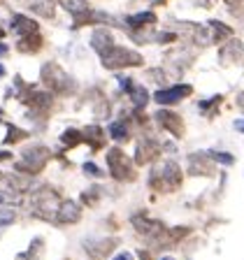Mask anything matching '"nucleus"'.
Instances as JSON below:
<instances>
[{
	"label": "nucleus",
	"mask_w": 244,
	"mask_h": 260,
	"mask_svg": "<svg viewBox=\"0 0 244 260\" xmlns=\"http://www.w3.org/2000/svg\"><path fill=\"white\" fill-rule=\"evenodd\" d=\"M184 177H181V168L174 160H165L163 165H156L149 174V186L158 193H174L181 186Z\"/></svg>",
	"instance_id": "f257e3e1"
},
{
	"label": "nucleus",
	"mask_w": 244,
	"mask_h": 260,
	"mask_svg": "<svg viewBox=\"0 0 244 260\" xmlns=\"http://www.w3.org/2000/svg\"><path fill=\"white\" fill-rule=\"evenodd\" d=\"M40 75H42V84L51 93H58V95H72V93L77 91L75 79H72L58 63H44Z\"/></svg>",
	"instance_id": "f03ea898"
},
{
	"label": "nucleus",
	"mask_w": 244,
	"mask_h": 260,
	"mask_svg": "<svg viewBox=\"0 0 244 260\" xmlns=\"http://www.w3.org/2000/svg\"><path fill=\"white\" fill-rule=\"evenodd\" d=\"M60 205V198L56 190H51L49 186H42L33 193V202H30V211L35 218L42 221H54L56 218V209Z\"/></svg>",
	"instance_id": "7ed1b4c3"
},
{
	"label": "nucleus",
	"mask_w": 244,
	"mask_h": 260,
	"mask_svg": "<svg viewBox=\"0 0 244 260\" xmlns=\"http://www.w3.org/2000/svg\"><path fill=\"white\" fill-rule=\"evenodd\" d=\"M103 65L107 68V70H124V68H137V65L144 63V58H142L137 51H133V49H126V47H119V44H114L112 49H107L103 56Z\"/></svg>",
	"instance_id": "20e7f679"
},
{
	"label": "nucleus",
	"mask_w": 244,
	"mask_h": 260,
	"mask_svg": "<svg viewBox=\"0 0 244 260\" xmlns=\"http://www.w3.org/2000/svg\"><path fill=\"white\" fill-rule=\"evenodd\" d=\"M49 158H51V151L47 146H28V149H23L21 160L16 162V170L23 174H40L47 168Z\"/></svg>",
	"instance_id": "39448f33"
},
{
	"label": "nucleus",
	"mask_w": 244,
	"mask_h": 260,
	"mask_svg": "<svg viewBox=\"0 0 244 260\" xmlns=\"http://www.w3.org/2000/svg\"><path fill=\"white\" fill-rule=\"evenodd\" d=\"M107 168H109V174H112L116 181H133V179L137 177L130 158L121 151L119 146H114V149L107 151Z\"/></svg>",
	"instance_id": "423d86ee"
},
{
	"label": "nucleus",
	"mask_w": 244,
	"mask_h": 260,
	"mask_svg": "<svg viewBox=\"0 0 244 260\" xmlns=\"http://www.w3.org/2000/svg\"><path fill=\"white\" fill-rule=\"evenodd\" d=\"M219 60L223 65H244V42L242 40H228V44H223L219 49Z\"/></svg>",
	"instance_id": "0eeeda50"
},
{
	"label": "nucleus",
	"mask_w": 244,
	"mask_h": 260,
	"mask_svg": "<svg viewBox=\"0 0 244 260\" xmlns=\"http://www.w3.org/2000/svg\"><path fill=\"white\" fill-rule=\"evenodd\" d=\"M191 93H193V86H191V84H177V86H170V88H161V91H156L154 100H156L158 105H174V103H179V100L189 98Z\"/></svg>",
	"instance_id": "6e6552de"
},
{
	"label": "nucleus",
	"mask_w": 244,
	"mask_h": 260,
	"mask_svg": "<svg viewBox=\"0 0 244 260\" xmlns=\"http://www.w3.org/2000/svg\"><path fill=\"white\" fill-rule=\"evenodd\" d=\"M161 156V144H158L154 137H142L137 142V149H135V162L137 165H149L151 160Z\"/></svg>",
	"instance_id": "1a4fd4ad"
},
{
	"label": "nucleus",
	"mask_w": 244,
	"mask_h": 260,
	"mask_svg": "<svg viewBox=\"0 0 244 260\" xmlns=\"http://www.w3.org/2000/svg\"><path fill=\"white\" fill-rule=\"evenodd\" d=\"M58 225H75V223L81 221V207L77 205L75 200H63L56 209V218Z\"/></svg>",
	"instance_id": "9d476101"
},
{
	"label": "nucleus",
	"mask_w": 244,
	"mask_h": 260,
	"mask_svg": "<svg viewBox=\"0 0 244 260\" xmlns=\"http://www.w3.org/2000/svg\"><path fill=\"white\" fill-rule=\"evenodd\" d=\"M189 172L193 177H211L217 172V165L211 162L209 153H191L189 156Z\"/></svg>",
	"instance_id": "9b49d317"
},
{
	"label": "nucleus",
	"mask_w": 244,
	"mask_h": 260,
	"mask_svg": "<svg viewBox=\"0 0 244 260\" xmlns=\"http://www.w3.org/2000/svg\"><path fill=\"white\" fill-rule=\"evenodd\" d=\"M156 121L163 130L172 133L174 137H184V121L179 114L170 112V109H161V112H156Z\"/></svg>",
	"instance_id": "f8f14e48"
},
{
	"label": "nucleus",
	"mask_w": 244,
	"mask_h": 260,
	"mask_svg": "<svg viewBox=\"0 0 244 260\" xmlns=\"http://www.w3.org/2000/svg\"><path fill=\"white\" fill-rule=\"evenodd\" d=\"M133 228H135L140 235H144V237H151V239H158V237H161V233L165 230V225H163L161 221H151V218L142 216V214L133 216Z\"/></svg>",
	"instance_id": "ddd939ff"
},
{
	"label": "nucleus",
	"mask_w": 244,
	"mask_h": 260,
	"mask_svg": "<svg viewBox=\"0 0 244 260\" xmlns=\"http://www.w3.org/2000/svg\"><path fill=\"white\" fill-rule=\"evenodd\" d=\"M12 32H14L16 38H26V35L38 32V23L26 14H14L12 16Z\"/></svg>",
	"instance_id": "4468645a"
},
{
	"label": "nucleus",
	"mask_w": 244,
	"mask_h": 260,
	"mask_svg": "<svg viewBox=\"0 0 244 260\" xmlns=\"http://www.w3.org/2000/svg\"><path fill=\"white\" fill-rule=\"evenodd\" d=\"M91 47L96 49L100 56H103L107 49H112L114 47L112 30H107V28H96V30H93V35H91Z\"/></svg>",
	"instance_id": "2eb2a0df"
},
{
	"label": "nucleus",
	"mask_w": 244,
	"mask_h": 260,
	"mask_svg": "<svg viewBox=\"0 0 244 260\" xmlns=\"http://www.w3.org/2000/svg\"><path fill=\"white\" fill-rule=\"evenodd\" d=\"M114 246H116V239H93V242L86 239V244H84V249L96 258H105L107 253L114 251Z\"/></svg>",
	"instance_id": "dca6fc26"
},
{
	"label": "nucleus",
	"mask_w": 244,
	"mask_h": 260,
	"mask_svg": "<svg viewBox=\"0 0 244 260\" xmlns=\"http://www.w3.org/2000/svg\"><path fill=\"white\" fill-rule=\"evenodd\" d=\"M44 40L40 32H33V35H26V38H19V44L16 49L21 51V54H38L40 49H42Z\"/></svg>",
	"instance_id": "f3484780"
},
{
	"label": "nucleus",
	"mask_w": 244,
	"mask_h": 260,
	"mask_svg": "<svg viewBox=\"0 0 244 260\" xmlns=\"http://www.w3.org/2000/svg\"><path fill=\"white\" fill-rule=\"evenodd\" d=\"M207 30H209L211 44L214 42H226V40L233 38V28L226 26V23H221V21H209L207 23Z\"/></svg>",
	"instance_id": "a211bd4d"
},
{
	"label": "nucleus",
	"mask_w": 244,
	"mask_h": 260,
	"mask_svg": "<svg viewBox=\"0 0 244 260\" xmlns=\"http://www.w3.org/2000/svg\"><path fill=\"white\" fill-rule=\"evenodd\" d=\"M130 30H140V28H151L156 23V14L154 12H140V14H133L126 19Z\"/></svg>",
	"instance_id": "6ab92c4d"
},
{
	"label": "nucleus",
	"mask_w": 244,
	"mask_h": 260,
	"mask_svg": "<svg viewBox=\"0 0 244 260\" xmlns=\"http://www.w3.org/2000/svg\"><path fill=\"white\" fill-rule=\"evenodd\" d=\"M81 135H84V140L93 146V151H98V149H103L105 146V130L98 128V125H88Z\"/></svg>",
	"instance_id": "aec40b11"
},
{
	"label": "nucleus",
	"mask_w": 244,
	"mask_h": 260,
	"mask_svg": "<svg viewBox=\"0 0 244 260\" xmlns=\"http://www.w3.org/2000/svg\"><path fill=\"white\" fill-rule=\"evenodd\" d=\"M128 95H130V100H133V107L135 109H144L146 103H149V93H146V88L140 86V84H130Z\"/></svg>",
	"instance_id": "412c9836"
},
{
	"label": "nucleus",
	"mask_w": 244,
	"mask_h": 260,
	"mask_svg": "<svg viewBox=\"0 0 244 260\" xmlns=\"http://www.w3.org/2000/svg\"><path fill=\"white\" fill-rule=\"evenodd\" d=\"M60 5H63L65 10H68L72 16H75V21H77V19H79V16H84V14H86L88 10H91V7H88V3H86V0H60Z\"/></svg>",
	"instance_id": "4be33fe9"
},
{
	"label": "nucleus",
	"mask_w": 244,
	"mask_h": 260,
	"mask_svg": "<svg viewBox=\"0 0 244 260\" xmlns=\"http://www.w3.org/2000/svg\"><path fill=\"white\" fill-rule=\"evenodd\" d=\"M30 10L35 12V14L44 16V19H54L56 7H54V0H33Z\"/></svg>",
	"instance_id": "5701e85b"
},
{
	"label": "nucleus",
	"mask_w": 244,
	"mask_h": 260,
	"mask_svg": "<svg viewBox=\"0 0 244 260\" xmlns=\"http://www.w3.org/2000/svg\"><path fill=\"white\" fill-rule=\"evenodd\" d=\"M109 137L116 142H128L130 140V128L126 121H114L112 125H109Z\"/></svg>",
	"instance_id": "b1692460"
},
{
	"label": "nucleus",
	"mask_w": 244,
	"mask_h": 260,
	"mask_svg": "<svg viewBox=\"0 0 244 260\" xmlns=\"http://www.w3.org/2000/svg\"><path fill=\"white\" fill-rule=\"evenodd\" d=\"M60 142H63L65 146H77V144H81L84 142V135H81V130H75V128H70V130H65L63 135H60Z\"/></svg>",
	"instance_id": "393cba45"
},
{
	"label": "nucleus",
	"mask_w": 244,
	"mask_h": 260,
	"mask_svg": "<svg viewBox=\"0 0 244 260\" xmlns=\"http://www.w3.org/2000/svg\"><path fill=\"white\" fill-rule=\"evenodd\" d=\"M221 103H223V95H214V98H209V100H202L198 107H200V112H205L207 116H211V114H214V107H219Z\"/></svg>",
	"instance_id": "a878e982"
},
{
	"label": "nucleus",
	"mask_w": 244,
	"mask_h": 260,
	"mask_svg": "<svg viewBox=\"0 0 244 260\" xmlns=\"http://www.w3.org/2000/svg\"><path fill=\"white\" fill-rule=\"evenodd\" d=\"M26 137H28V133H26V130H21V128H14V125H10V135L5 137V144H16V142L26 140Z\"/></svg>",
	"instance_id": "bb28decb"
},
{
	"label": "nucleus",
	"mask_w": 244,
	"mask_h": 260,
	"mask_svg": "<svg viewBox=\"0 0 244 260\" xmlns=\"http://www.w3.org/2000/svg\"><path fill=\"white\" fill-rule=\"evenodd\" d=\"M0 205L16 207V205H19V195H16L14 190H0Z\"/></svg>",
	"instance_id": "cd10ccee"
},
{
	"label": "nucleus",
	"mask_w": 244,
	"mask_h": 260,
	"mask_svg": "<svg viewBox=\"0 0 244 260\" xmlns=\"http://www.w3.org/2000/svg\"><path fill=\"white\" fill-rule=\"evenodd\" d=\"M209 158L211 160H217V162H221V165H233L235 162V158L226 151H209Z\"/></svg>",
	"instance_id": "c85d7f7f"
},
{
	"label": "nucleus",
	"mask_w": 244,
	"mask_h": 260,
	"mask_svg": "<svg viewBox=\"0 0 244 260\" xmlns=\"http://www.w3.org/2000/svg\"><path fill=\"white\" fill-rule=\"evenodd\" d=\"M100 193H103V190H100V186H93L91 190H86V193L81 195V200L86 202V205H91V207H93V205L98 202V198H100Z\"/></svg>",
	"instance_id": "c756f323"
},
{
	"label": "nucleus",
	"mask_w": 244,
	"mask_h": 260,
	"mask_svg": "<svg viewBox=\"0 0 244 260\" xmlns=\"http://www.w3.org/2000/svg\"><path fill=\"white\" fill-rule=\"evenodd\" d=\"M12 223H14V211L12 209H0V233H3L7 225H12Z\"/></svg>",
	"instance_id": "7c9ffc66"
},
{
	"label": "nucleus",
	"mask_w": 244,
	"mask_h": 260,
	"mask_svg": "<svg viewBox=\"0 0 244 260\" xmlns=\"http://www.w3.org/2000/svg\"><path fill=\"white\" fill-rule=\"evenodd\" d=\"M154 40H156V42H161V44H168V42H174V40H177V35H174V32H156V35H154Z\"/></svg>",
	"instance_id": "2f4dec72"
},
{
	"label": "nucleus",
	"mask_w": 244,
	"mask_h": 260,
	"mask_svg": "<svg viewBox=\"0 0 244 260\" xmlns=\"http://www.w3.org/2000/svg\"><path fill=\"white\" fill-rule=\"evenodd\" d=\"M84 172L86 174H93V177H103V170H98V165H93V162H86V165H84Z\"/></svg>",
	"instance_id": "473e14b6"
},
{
	"label": "nucleus",
	"mask_w": 244,
	"mask_h": 260,
	"mask_svg": "<svg viewBox=\"0 0 244 260\" xmlns=\"http://www.w3.org/2000/svg\"><path fill=\"white\" fill-rule=\"evenodd\" d=\"M191 5L195 7H205V10H209V7H214V0H189Z\"/></svg>",
	"instance_id": "72a5a7b5"
},
{
	"label": "nucleus",
	"mask_w": 244,
	"mask_h": 260,
	"mask_svg": "<svg viewBox=\"0 0 244 260\" xmlns=\"http://www.w3.org/2000/svg\"><path fill=\"white\" fill-rule=\"evenodd\" d=\"M114 260H133V253H128V251H124V253H119Z\"/></svg>",
	"instance_id": "f704fd0d"
},
{
	"label": "nucleus",
	"mask_w": 244,
	"mask_h": 260,
	"mask_svg": "<svg viewBox=\"0 0 244 260\" xmlns=\"http://www.w3.org/2000/svg\"><path fill=\"white\" fill-rule=\"evenodd\" d=\"M235 130H239V133L244 135V119H237V121H235Z\"/></svg>",
	"instance_id": "c9c22d12"
},
{
	"label": "nucleus",
	"mask_w": 244,
	"mask_h": 260,
	"mask_svg": "<svg viewBox=\"0 0 244 260\" xmlns=\"http://www.w3.org/2000/svg\"><path fill=\"white\" fill-rule=\"evenodd\" d=\"M237 107H239V109H242V112H244V91H242V93H239V95H237Z\"/></svg>",
	"instance_id": "e433bc0d"
},
{
	"label": "nucleus",
	"mask_w": 244,
	"mask_h": 260,
	"mask_svg": "<svg viewBox=\"0 0 244 260\" xmlns=\"http://www.w3.org/2000/svg\"><path fill=\"white\" fill-rule=\"evenodd\" d=\"M223 3H226V5H230V7H235V5H242L244 0H223Z\"/></svg>",
	"instance_id": "4c0bfd02"
},
{
	"label": "nucleus",
	"mask_w": 244,
	"mask_h": 260,
	"mask_svg": "<svg viewBox=\"0 0 244 260\" xmlns=\"http://www.w3.org/2000/svg\"><path fill=\"white\" fill-rule=\"evenodd\" d=\"M12 158V153H7V151H0V160H10Z\"/></svg>",
	"instance_id": "58836bf2"
},
{
	"label": "nucleus",
	"mask_w": 244,
	"mask_h": 260,
	"mask_svg": "<svg viewBox=\"0 0 244 260\" xmlns=\"http://www.w3.org/2000/svg\"><path fill=\"white\" fill-rule=\"evenodd\" d=\"M7 54V47H5V44H0V56H5Z\"/></svg>",
	"instance_id": "ea45409f"
},
{
	"label": "nucleus",
	"mask_w": 244,
	"mask_h": 260,
	"mask_svg": "<svg viewBox=\"0 0 244 260\" xmlns=\"http://www.w3.org/2000/svg\"><path fill=\"white\" fill-rule=\"evenodd\" d=\"M3 77H5V68H3V65H0V79H3Z\"/></svg>",
	"instance_id": "a19ab883"
},
{
	"label": "nucleus",
	"mask_w": 244,
	"mask_h": 260,
	"mask_svg": "<svg viewBox=\"0 0 244 260\" xmlns=\"http://www.w3.org/2000/svg\"><path fill=\"white\" fill-rule=\"evenodd\" d=\"M5 38V30H3V26H0V40Z\"/></svg>",
	"instance_id": "79ce46f5"
},
{
	"label": "nucleus",
	"mask_w": 244,
	"mask_h": 260,
	"mask_svg": "<svg viewBox=\"0 0 244 260\" xmlns=\"http://www.w3.org/2000/svg\"><path fill=\"white\" fill-rule=\"evenodd\" d=\"M163 260H174V258H163Z\"/></svg>",
	"instance_id": "37998d69"
}]
</instances>
